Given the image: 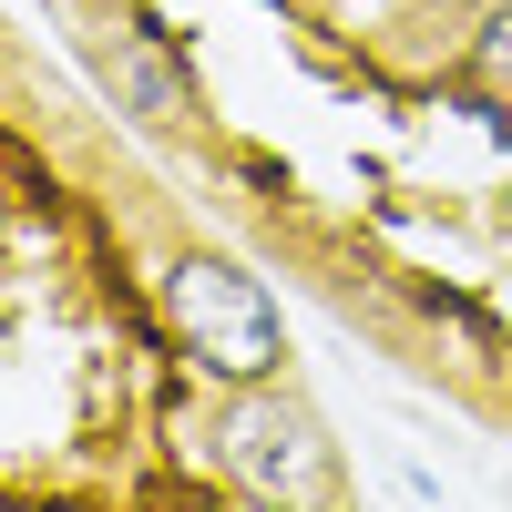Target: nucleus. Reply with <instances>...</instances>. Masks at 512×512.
I'll return each instance as SVG.
<instances>
[{
    "instance_id": "20e7f679",
    "label": "nucleus",
    "mask_w": 512,
    "mask_h": 512,
    "mask_svg": "<svg viewBox=\"0 0 512 512\" xmlns=\"http://www.w3.org/2000/svg\"><path fill=\"white\" fill-rule=\"evenodd\" d=\"M461 82L482 103H512V0H482L472 31H461Z\"/></svg>"
},
{
    "instance_id": "f03ea898",
    "label": "nucleus",
    "mask_w": 512,
    "mask_h": 512,
    "mask_svg": "<svg viewBox=\"0 0 512 512\" xmlns=\"http://www.w3.org/2000/svg\"><path fill=\"white\" fill-rule=\"evenodd\" d=\"M216 472L246 502H297V512H328L349 502V461H338V431L287 390V379H256V390H226L216 410Z\"/></svg>"
},
{
    "instance_id": "7ed1b4c3",
    "label": "nucleus",
    "mask_w": 512,
    "mask_h": 512,
    "mask_svg": "<svg viewBox=\"0 0 512 512\" xmlns=\"http://www.w3.org/2000/svg\"><path fill=\"white\" fill-rule=\"evenodd\" d=\"M93 72H103L113 113H134L144 134H185V123L205 113L195 103V72L175 62V41H164L144 11H103L93 21Z\"/></svg>"
},
{
    "instance_id": "f257e3e1",
    "label": "nucleus",
    "mask_w": 512,
    "mask_h": 512,
    "mask_svg": "<svg viewBox=\"0 0 512 512\" xmlns=\"http://www.w3.org/2000/svg\"><path fill=\"white\" fill-rule=\"evenodd\" d=\"M154 308L175 328L185 369L205 390H256V379H287V318H277V287L226 246H175L154 267Z\"/></svg>"
}]
</instances>
